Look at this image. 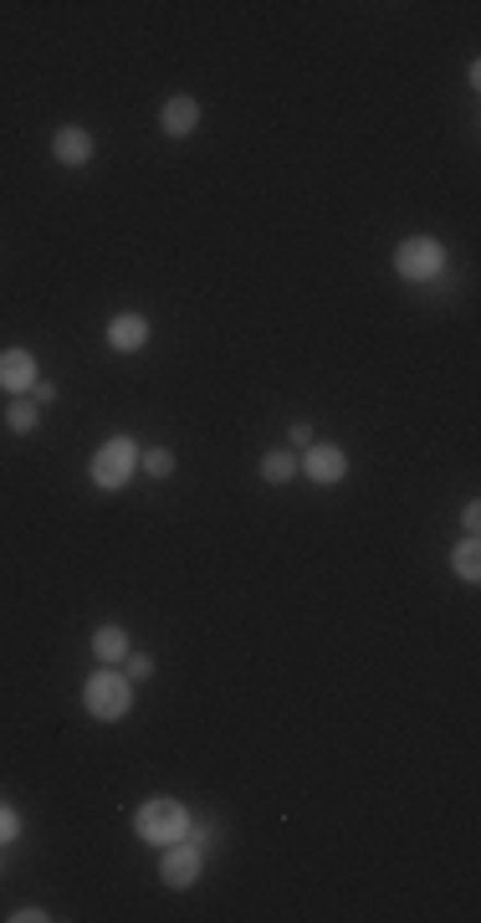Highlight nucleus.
Segmentation results:
<instances>
[{
    "label": "nucleus",
    "mask_w": 481,
    "mask_h": 923,
    "mask_svg": "<svg viewBox=\"0 0 481 923\" xmlns=\"http://www.w3.org/2000/svg\"><path fill=\"white\" fill-rule=\"evenodd\" d=\"M133 831H139V841H149V847H175V841L190 837V810L180 806V801H144V806L133 810Z\"/></svg>",
    "instance_id": "obj_1"
},
{
    "label": "nucleus",
    "mask_w": 481,
    "mask_h": 923,
    "mask_svg": "<svg viewBox=\"0 0 481 923\" xmlns=\"http://www.w3.org/2000/svg\"><path fill=\"white\" fill-rule=\"evenodd\" d=\"M83 703H87V713L98 723H123L133 713V683L123 677V672H93L83 683Z\"/></svg>",
    "instance_id": "obj_2"
},
{
    "label": "nucleus",
    "mask_w": 481,
    "mask_h": 923,
    "mask_svg": "<svg viewBox=\"0 0 481 923\" xmlns=\"http://www.w3.org/2000/svg\"><path fill=\"white\" fill-rule=\"evenodd\" d=\"M133 472H139V447H133V437H108L98 452H93V462H87V477H93L103 493L129 487Z\"/></svg>",
    "instance_id": "obj_3"
},
{
    "label": "nucleus",
    "mask_w": 481,
    "mask_h": 923,
    "mask_svg": "<svg viewBox=\"0 0 481 923\" xmlns=\"http://www.w3.org/2000/svg\"><path fill=\"white\" fill-rule=\"evenodd\" d=\"M395 272L405 283H431V277L446 272V247L435 236H410V241L395 247Z\"/></svg>",
    "instance_id": "obj_4"
},
{
    "label": "nucleus",
    "mask_w": 481,
    "mask_h": 923,
    "mask_svg": "<svg viewBox=\"0 0 481 923\" xmlns=\"http://www.w3.org/2000/svg\"><path fill=\"white\" fill-rule=\"evenodd\" d=\"M200 867H205V852L184 837V841H175V847H165V856H159V883L175 888V892H184V888H195Z\"/></svg>",
    "instance_id": "obj_5"
},
{
    "label": "nucleus",
    "mask_w": 481,
    "mask_h": 923,
    "mask_svg": "<svg viewBox=\"0 0 481 923\" xmlns=\"http://www.w3.org/2000/svg\"><path fill=\"white\" fill-rule=\"evenodd\" d=\"M298 468L308 472L317 487H328V483H344V477H349V457H344V447H333V441H313V447L298 457Z\"/></svg>",
    "instance_id": "obj_6"
},
{
    "label": "nucleus",
    "mask_w": 481,
    "mask_h": 923,
    "mask_svg": "<svg viewBox=\"0 0 481 923\" xmlns=\"http://www.w3.org/2000/svg\"><path fill=\"white\" fill-rule=\"evenodd\" d=\"M41 380L32 350H0V390L5 395H32V386Z\"/></svg>",
    "instance_id": "obj_7"
},
{
    "label": "nucleus",
    "mask_w": 481,
    "mask_h": 923,
    "mask_svg": "<svg viewBox=\"0 0 481 923\" xmlns=\"http://www.w3.org/2000/svg\"><path fill=\"white\" fill-rule=\"evenodd\" d=\"M51 154H57V165L83 169V165H93V154H98V144H93V134H87V129H77V123H67V129H57V134H51Z\"/></svg>",
    "instance_id": "obj_8"
},
{
    "label": "nucleus",
    "mask_w": 481,
    "mask_h": 923,
    "mask_svg": "<svg viewBox=\"0 0 481 923\" xmlns=\"http://www.w3.org/2000/svg\"><path fill=\"white\" fill-rule=\"evenodd\" d=\"M200 118H205V108H200L190 93H175V98H165V108H159V129H165L169 139H190L200 129Z\"/></svg>",
    "instance_id": "obj_9"
},
{
    "label": "nucleus",
    "mask_w": 481,
    "mask_h": 923,
    "mask_svg": "<svg viewBox=\"0 0 481 923\" xmlns=\"http://www.w3.org/2000/svg\"><path fill=\"white\" fill-rule=\"evenodd\" d=\"M144 344H149V319H144V313H113V319H108V350L139 354Z\"/></svg>",
    "instance_id": "obj_10"
},
{
    "label": "nucleus",
    "mask_w": 481,
    "mask_h": 923,
    "mask_svg": "<svg viewBox=\"0 0 481 923\" xmlns=\"http://www.w3.org/2000/svg\"><path fill=\"white\" fill-rule=\"evenodd\" d=\"M129 652L133 647H129V631H123V626H98V631H93V656H98L103 667H118Z\"/></svg>",
    "instance_id": "obj_11"
},
{
    "label": "nucleus",
    "mask_w": 481,
    "mask_h": 923,
    "mask_svg": "<svg viewBox=\"0 0 481 923\" xmlns=\"http://www.w3.org/2000/svg\"><path fill=\"white\" fill-rule=\"evenodd\" d=\"M292 472H298V457L287 452V447H272V452L262 457V483L282 487V483H292Z\"/></svg>",
    "instance_id": "obj_12"
},
{
    "label": "nucleus",
    "mask_w": 481,
    "mask_h": 923,
    "mask_svg": "<svg viewBox=\"0 0 481 923\" xmlns=\"http://www.w3.org/2000/svg\"><path fill=\"white\" fill-rule=\"evenodd\" d=\"M450 570L461 575L466 585H477V580H481V544H477V539H466V544L450 549Z\"/></svg>",
    "instance_id": "obj_13"
},
{
    "label": "nucleus",
    "mask_w": 481,
    "mask_h": 923,
    "mask_svg": "<svg viewBox=\"0 0 481 923\" xmlns=\"http://www.w3.org/2000/svg\"><path fill=\"white\" fill-rule=\"evenodd\" d=\"M36 421H41V405H36L32 395H16V401H11V411H5V426H11L16 437H32Z\"/></svg>",
    "instance_id": "obj_14"
},
{
    "label": "nucleus",
    "mask_w": 481,
    "mask_h": 923,
    "mask_svg": "<svg viewBox=\"0 0 481 923\" xmlns=\"http://www.w3.org/2000/svg\"><path fill=\"white\" fill-rule=\"evenodd\" d=\"M139 468L149 472V477H169V472H175V452H169V447H154V452H139Z\"/></svg>",
    "instance_id": "obj_15"
},
{
    "label": "nucleus",
    "mask_w": 481,
    "mask_h": 923,
    "mask_svg": "<svg viewBox=\"0 0 481 923\" xmlns=\"http://www.w3.org/2000/svg\"><path fill=\"white\" fill-rule=\"evenodd\" d=\"M123 677H129V683H149V677H154V656L149 652H129V656H123Z\"/></svg>",
    "instance_id": "obj_16"
},
{
    "label": "nucleus",
    "mask_w": 481,
    "mask_h": 923,
    "mask_svg": "<svg viewBox=\"0 0 481 923\" xmlns=\"http://www.w3.org/2000/svg\"><path fill=\"white\" fill-rule=\"evenodd\" d=\"M21 837V816L11 806H0V847H5V841H16Z\"/></svg>",
    "instance_id": "obj_17"
},
{
    "label": "nucleus",
    "mask_w": 481,
    "mask_h": 923,
    "mask_svg": "<svg viewBox=\"0 0 481 923\" xmlns=\"http://www.w3.org/2000/svg\"><path fill=\"white\" fill-rule=\"evenodd\" d=\"M461 529H466V539H477V529H481V508L477 504L461 508Z\"/></svg>",
    "instance_id": "obj_18"
},
{
    "label": "nucleus",
    "mask_w": 481,
    "mask_h": 923,
    "mask_svg": "<svg viewBox=\"0 0 481 923\" xmlns=\"http://www.w3.org/2000/svg\"><path fill=\"white\" fill-rule=\"evenodd\" d=\"M32 401H36V405H51V401H57V386H51V380H36V386H32Z\"/></svg>",
    "instance_id": "obj_19"
},
{
    "label": "nucleus",
    "mask_w": 481,
    "mask_h": 923,
    "mask_svg": "<svg viewBox=\"0 0 481 923\" xmlns=\"http://www.w3.org/2000/svg\"><path fill=\"white\" fill-rule=\"evenodd\" d=\"M51 913H41V908H16V913H11V923H47Z\"/></svg>",
    "instance_id": "obj_20"
},
{
    "label": "nucleus",
    "mask_w": 481,
    "mask_h": 923,
    "mask_svg": "<svg viewBox=\"0 0 481 923\" xmlns=\"http://www.w3.org/2000/svg\"><path fill=\"white\" fill-rule=\"evenodd\" d=\"M292 447H302V452L313 447V426H308V421H298V426H292Z\"/></svg>",
    "instance_id": "obj_21"
}]
</instances>
